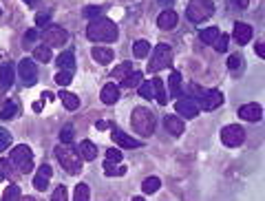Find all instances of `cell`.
I'll return each mask as SVG.
<instances>
[{"label":"cell","mask_w":265,"mask_h":201,"mask_svg":"<svg viewBox=\"0 0 265 201\" xmlns=\"http://www.w3.org/2000/svg\"><path fill=\"white\" fill-rule=\"evenodd\" d=\"M132 73V62H121L119 66H117V69H115L113 71V77H115V80H124V77H128Z\"/></svg>","instance_id":"obj_35"},{"label":"cell","mask_w":265,"mask_h":201,"mask_svg":"<svg viewBox=\"0 0 265 201\" xmlns=\"http://www.w3.org/2000/svg\"><path fill=\"white\" fill-rule=\"evenodd\" d=\"M142 80H144V75L140 73V71H132V73L128 77H124V80L119 82V86H124V88H132V86H140L142 84Z\"/></svg>","instance_id":"obj_33"},{"label":"cell","mask_w":265,"mask_h":201,"mask_svg":"<svg viewBox=\"0 0 265 201\" xmlns=\"http://www.w3.org/2000/svg\"><path fill=\"white\" fill-rule=\"evenodd\" d=\"M130 124H132V128H135L137 135H142V137H151L153 133H155V115H153L148 109L140 106V109L132 111V115H130Z\"/></svg>","instance_id":"obj_4"},{"label":"cell","mask_w":265,"mask_h":201,"mask_svg":"<svg viewBox=\"0 0 265 201\" xmlns=\"http://www.w3.org/2000/svg\"><path fill=\"white\" fill-rule=\"evenodd\" d=\"M53 155H55V159L60 161V166L69 172V175H80L82 172V157H80V153L77 150H73L69 146V144H60V146H55V150H53Z\"/></svg>","instance_id":"obj_3"},{"label":"cell","mask_w":265,"mask_h":201,"mask_svg":"<svg viewBox=\"0 0 265 201\" xmlns=\"http://www.w3.org/2000/svg\"><path fill=\"white\" fill-rule=\"evenodd\" d=\"M95 128H97V131H106V128H108V124H106V122H97V124H95Z\"/></svg>","instance_id":"obj_49"},{"label":"cell","mask_w":265,"mask_h":201,"mask_svg":"<svg viewBox=\"0 0 265 201\" xmlns=\"http://www.w3.org/2000/svg\"><path fill=\"white\" fill-rule=\"evenodd\" d=\"M73 201H91V188L86 183H77L73 188Z\"/></svg>","instance_id":"obj_29"},{"label":"cell","mask_w":265,"mask_h":201,"mask_svg":"<svg viewBox=\"0 0 265 201\" xmlns=\"http://www.w3.org/2000/svg\"><path fill=\"white\" fill-rule=\"evenodd\" d=\"M102 102L104 104H115L119 99V86L117 84H104V88H102Z\"/></svg>","instance_id":"obj_20"},{"label":"cell","mask_w":265,"mask_h":201,"mask_svg":"<svg viewBox=\"0 0 265 201\" xmlns=\"http://www.w3.org/2000/svg\"><path fill=\"white\" fill-rule=\"evenodd\" d=\"M16 113H18V104L14 99H5L3 109H0V120H11V117H16Z\"/></svg>","instance_id":"obj_26"},{"label":"cell","mask_w":265,"mask_h":201,"mask_svg":"<svg viewBox=\"0 0 265 201\" xmlns=\"http://www.w3.org/2000/svg\"><path fill=\"white\" fill-rule=\"evenodd\" d=\"M232 3H234V5H239L241 9H245L247 5H250V0H232Z\"/></svg>","instance_id":"obj_48"},{"label":"cell","mask_w":265,"mask_h":201,"mask_svg":"<svg viewBox=\"0 0 265 201\" xmlns=\"http://www.w3.org/2000/svg\"><path fill=\"white\" fill-rule=\"evenodd\" d=\"M51 177H53V168L49 164H42L40 168H38L36 177H33V186H36V190H47Z\"/></svg>","instance_id":"obj_12"},{"label":"cell","mask_w":265,"mask_h":201,"mask_svg":"<svg viewBox=\"0 0 265 201\" xmlns=\"http://www.w3.org/2000/svg\"><path fill=\"white\" fill-rule=\"evenodd\" d=\"M221 142L225 144L228 148H236L245 142V131L239 124H230L221 128Z\"/></svg>","instance_id":"obj_7"},{"label":"cell","mask_w":265,"mask_h":201,"mask_svg":"<svg viewBox=\"0 0 265 201\" xmlns=\"http://www.w3.org/2000/svg\"><path fill=\"white\" fill-rule=\"evenodd\" d=\"M170 60H173V49H170L166 42L157 44V47L153 49L151 64H148V73H157V71L166 69V66L170 64Z\"/></svg>","instance_id":"obj_6"},{"label":"cell","mask_w":265,"mask_h":201,"mask_svg":"<svg viewBox=\"0 0 265 201\" xmlns=\"http://www.w3.org/2000/svg\"><path fill=\"white\" fill-rule=\"evenodd\" d=\"M38 38H40V31H38V29H29V31H27V36H25V44L27 42H36Z\"/></svg>","instance_id":"obj_46"},{"label":"cell","mask_w":265,"mask_h":201,"mask_svg":"<svg viewBox=\"0 0 265 201\" xmlns=\"http://www.w3.org/2000/svg\"><path fill=\"white\" fill-rule=\"evenodd\" d=\"M168 88H170V95L179 97V93H181V73H179V71H173V73H170Z\"/></svg>","instance_id":"obj_28"},{"label":"cell","mask_w":265,"mask_h":201,"mask_svg":"<svg viewBox=\"0 0 265 201\" xmlns=\"http://www.w3.org/2000/svg\"><path fill=\"white\" fill-rule=\"evenodd\" d=\"M199 109L203 111H214L219 109L221 104H223V93L219 91V88H210V91H201V95H199Z\"/></svg>","instance_id":"obj_10"},{"label":"cell","mask_w":265,"mask_h":201,"mask_svg":"<svg viewBox=\"0 0 265 201\" xmlns=\"http://www.w3.org/2000/svg\"><path fill=\"white\" fill-rule=\"evenodd\" d=\"M38 3H40V0H25V5H29V7H36Z\"/></svg>","instance_id":"obj_52"},{"label":"cell","mask_w":265,"mask_h":201,"mask_svg":"<svg viewBox=\"0 0 265 201\" xmlns=\"http://www.w3.org/2000/svg\"><path fill=\"white\" fill-rule=\"evenodd\" d=\"M239 117H241V120H245V122H261V117H263L261 104H256V102L243 104L239 109Z\"/></svg>","instance_id":"obj_13"},{"label":"cell","mask_w":265,"mask_h":201,"mask_svg":"<svg viewBox=\"0 0 265 201\" xmlns=\"http://www.w3.org/2000/svg\"><path fill=\"white\" fill-rule=\"evenodd\" d=\"M159 186H162L159 177H148V179H144V183H142V190H144V194H155L159 190Z\"/></svg>","instance_id":"obj_31"},{"label":"cell","mask_w":265,"mask_h":201,"mask_svg":"<svg viewBox=\"0 0 265 201\" xmlns=\"http://www.w3.org/2000/svg\"><path fill=\"white\" fill-rule=\"evenodd\" d=\"M157 25L159 29H173V27H177V14L173 9H164L157 18Z\"/></svg>","instance_id":"obj_19"},{"label":"cell","mask_w":265,"mask_h":201,"mask_svg":"<svg viewBox=\"0 0 265 201\" xmlns=\"http://www.w3.org/2000/svg\"><path fill=\"white\" fill-rule=\"evenodd\" d=\"M106 159L113 161V164H121V159H124V155H121L119 148H108L106 150Z\"/></svg>","instance_id":"obj_40"},{"label":"cell","mask_w":265,"mask_h":201,"mask_svg":"<svg viewBox=\"0 0 265 201\" xmlns=\"http://www.w3.org/2000/svg\"><path fill=\"white\" fill-rule=\"evenodd\" d=\"M58 97H60V102L64 104V109H66V111H77V109H80V97H77L75 93L60 91V93H58Z\"/></svg>","instance_id":"obj_22"},{"label":"cell","mask_w":265,"mask_h":201,"mask_svg":"<svg viewBox=\"0 0 265 201\" xmlns=\"http://www.w3.org/2000/svg\"><path fill=\"white\" fill-rule=\"evenodd\" d=\"M148 53H151V44H148L146 40H137L135 44H132V55L135 58H148Z\"/></svg>","instance_id":"obj_30"},{"label":"cell","mask_w":265,"mask_h":201,"mask_svg":"<svg viewBox=\"0 0 265 201\" xmlns=\"http://www.w3.org/2000/svg\"><path fill=\"white\" fill-rule=\"evenodd\" d=\"M18 73H20V80H22V84H25V86H33V84L38 82V66H36V62H33V60H29V58L20 60Z\"/></svg>","instance_id":"obj_11"},{"label":"cell","mask_w":265,"mask_h":201,"mask_svg":"<svg viewBox=\"0 0 265 201\" xmlns=\"http://www.w3.org/2000/svg\"><path fill=\"white\" fill-rule=\"evenodd\" d=\"M91 55L97 64H110L115 58V51L108 47H95V49H91Z\"/></svg>","instance_id":"obj_17"},{"label":"cell","mask_w":265,"mask_h":201,"mask_svg":"<svg viewBox=\"0 0 265 201\" xmlns=\"http://www.w3.org/2000/svg\"><path fill=\"white\" fill-rule=\"evenodd\" d=\"M254 51H256L258 58H265V44H263V40L256 42V49H254Z\"/></svg>","instance_id":"obj_47"},{"label":"cell","mask_w":265,"mask_h":201,"mask_svg":"<svg viewBox=\"0 0 265 201\" xmlns=\"http://www.w3.org/2000/svg\"><path fill=\"white\" fill-rule=\"evenodd\" d=\"M20 201H36V199H33V197H22Z\"/></svg>","instance_id":"obj_54"},{"label":"cell","mask_w":265,"mask_h":201,"mask_svg":"<svg viewBox=\"0 0 265 201\" xmlns=\"http://www.w3.org/2000/svg\"><path fill=\"white\" fill-rule=\"evenodd\" d=\"M0 16H3V9H0Z\"/></svg>","instance_id":"obj_56"},{"label":"cell","mask_w":265,"mask_h":201,"mask_svg":"<svg viewBox=\"0 0 265 201\" xmlns=\"http://www.w3.org/2000/svg\"><path fill=\"white\" fill-rule=\"evenodd\" d=\"M164 126H166V131H168L170 135H175V137L184 135V131H186V122L181 120L179 115H166L164 117Z\"/></svg>","instance_id":"obj_14"},{"label":"cell","mask_w":265,"mask_h":201,"mask_svg":"<svg viewBox=\"0 0 265 201\" xmlns=\"http://www.w3.org/2000/svg\"><path fill=\"white\" fill-rule=\"evenodd\" d=\"M20 199H22L20 186H18V183H9V188L3 194V201H20Z\"/></svg>","instance_id":"obj_34"},{"label":"cell","mask_w":265,"mask_h":201,"mask_svg":"<svg viewBox=\"0 0 265 201\" xmlns=\"http://www.w3.org/2000/svg\"><path fill=\"white\" fill-rule=\"evenodd\" d=\"M151 84H153V95L155 99H157V104H166V84H164V80L162 77H153L151 80Z\"/></svg>","instance_id":"obj_24"},{"label":"cell","mask_w":265,"mask_h":201,"mask_svg":"<svg viewBox=\"0 0 265 201\" xmlns=\"http://www.w3.org/2000/svg\"><path fill=\"white\" fill-rule=\"evenodd\" d=\"M42 40L49 49H55V47H62V44L69 40V33H66L62 27L51 25V27H47V29L42 31Z\"/></svg>","instance_id":"obj_9"},{"label":"cell","mask_w":265,"mask_h":201,"mask_svg":"<svg viewBox=\"0 0 265 201\" xmlns=\"http://www.w3.org/2000/svg\"><path fill=\"white\" fill-rule=\"evenodd\" d=\"M117 36V25L108 18H95L86 29V38L91 42H115Z\"/></svg>","instance_id":"obj_1"},{"label":"cell","mask_w":265,"mask_h":201,"mask_svg":"<svg viewBox=\"0 0 265 201\" xmlns=\"http://www.w3.org/2000/svg\"><path fill=\"white\" fill-rule=\"evenodd\" d=\"M51 201H69V190L64 186H58L51 194Z\"/></svg>","instance_id":"obj_38"},{"label":"cell","mask_w":265,"mask_h":201,"mask_svg":"<svg viewBox=\"0 0 265 201\" xmlns=\"http://www.w3.org/2000/svg\"><path fill=\"white\" fill-rule=\"evenodd\" d=\"M5 177H7V172H5V168H3V164H0V181L5 179Z\"/></svg>","instance_id":"obj_53"},{"label":"cell","mask_w":265,"mask_h":201,"mask_svg":"<svg viewBox=\"0 0 265 201\" xmlns=\"http://www.w3.org/2000/svg\"><path fill=\"white\" fill-rule=\"evenodd\" d=\"M51 58H53V53H51V49H49L47 44H38V47L33 49V60H38V62L47 64Z\"/></svg>","instance_id":"obj_27"},{"label":"cell","mask_w":265,"mask_h":201,"mask_svg":"<svg viewBox=\"0 0 265 201\" xmlns=\"http://www.w3.org/2000/svg\"><path fill=\"white\" fill-rule=\"evenodd\" d=\"M55 64L60 66V71H73L75 69V55H73V51L60 53L58 60H55Z\"/></svg>","instance_id":"obj_23"},{"label":"cell","mask_w":265,"mask_h":201,"mask_svg":"<svg viewBox=\"0 0 265 201\" xmlns=\"http://www.w3.org/2000/svg\"><path fill=\"white\" fill-rule=\"evenodd\" d=\"M175 111H177V115H181L184 120H195L201 109H199L197 99H192L188 95H179L175 102Z\"/></svg>","instance_id":"obj_8"},{"label":"cell","mask_w":265,"mask_h":201,"mask_svg":"<svg viewBox=\"0 0 265 201\" xmlns=\"http://www.w3.org/2000/svg\"><path fill=\"white\" fill-rule=\"evenodd\" d=\"M71 80H73V75H71V71H60V73L55 75V84H60V86H66V84H71Z\"/></svg>","instance_id":"obj_37"},{"label":"cell","mask_w":265,"mask_h":201,"mask_svg":"<svg viewBox=\"0 0 265 201\" xmlns=\"http://www.w3.org/2000/svg\"><path fill=\"white\" fill-rule=\"evenodd\" d=\"M14 80H16V69L11 62H5L3 66H0V84H3L5 88H11L14 86Z\"/></svg>","instance_id":"obj_18"},{"label":"cell","mask_w":265,"mask_h":201,"mask_svg":"<svg viewBox=\"0 0 265 201\" xmlns=\"http://www.w3.org/2000/svg\"><path fill=\"white\" fill-rule=\"evenodd\" d=\"M9 144H11V133L5 131V128L0 126V153H3V150H7Z\"/></svg>","instance_id":"obj_39"},{"label":"cell","mask_w":265,"mask_h":201,"mask_svg":"<svg viewBox=\"0 0 265 201\" xmlns=\"http://www.w3.org/2000/svg\"><path fill=\"white\" fill-rule=\"evenodd\" d=\"M219 36H221L219 27H208V29H203L201 33H199V40H201L203 44H214Z\"/></svg>","instance_id":"obj_25"},{"label":"cell","mask_w":265,"mask_h":201,"mask_svg":"<svg viewBox=\"0 0 265 201\" xmlns=\"http://www.w3.org/2000/svg\"><path fill=\"white\" fill-rule=\"evenodd\" d=\"M104 172H106L108 177H124L126 175V166H115L113 161H104Z\"/></svg>","instance_id":"obj_32"},{"label":"cell","mask_w":265,"mask_h":201,"mask_svg":"<svg viewBox=\"0 0 265 201\" xmlns=\"http://www.w3.org/2000/svg\"><path fill=\"white\" fill-rule=\"evenodd\" d=\"M110 135H113L115 144L121 146V148H140L142 146L140 139H132L130 135H126L124 131H119V128H113V131H110Z\"/></svg>","instance_id":"obj_15"},{"label":"cell","mask_w":265,"mask_h":201,"mask_svg":"<svg viewBox=\"0 0 265 201\" xmlns=\"http://www.w3.org/2000/svg\"><path fill=\"white\" fill-rule=\"evenodd\" d=\"M33 111H36V113H40V111H42V102H36V104H33Z\"/></svg>","instance_id":"obj_51"},{"label":"cell","mask_w":265,"mask_h":201,"mask_svg":"<svg viewBox=\"0 0 265 201\" xmlns=\"http://www.w3.org/2000/svg\"><path fill=\"white\" fill-rule=\"evenodd\" d=\"M140 95L144 99H153L155 97L153 95V84H151V82H142V84H140Z\"/></svg>","instance_id":"obj_41"},{"label":"cell","mask_w":265,"mask_h":201,"mask_svg":"<svg viewBox=\"0 0 265 201\" xmlns=\"http://www.w3.org/2000/svg\"><path fill=\"white\" fill-rule=\"evenodd\" d=\"M214 14V5L212 0H190L186 7V16L190 22H195V25H199V22L208 20L210 16Z\"/></svg>","instance_id":"obj_5"},{"label":"cell","mask_w":265,"mask_h":201,"mask_svg":"<svg viewBox=\"0 0 265 201\" xmlns=\"http://www.w3.org/2000/svg\"><path fill=\"white\" fill-rule=\"evenodd\" d=\"M214 49H217L219 53L228 51V36H223V33H221V36L217 38V42H214Z\"/></svg>","instance_id":"obj_42"},{"label":"cell","mask_w":265,"mask_h":201,"mask_svg":"<svg viewBox=\"0 0 265 201\" xmlns=\"http://www.w3.org/2000/svg\"><path fill=\"white\" fill-rule=\"evenodd\" d=\"M99 14H102V9L99 7H84V11H82L84 18H99Z\"/></svg>","instance_id":"obj_44"},{"label":"cell","mask_w":265,"mask_h":201,"mask_svg":"<svg viewBox=\"0 0 265 201\" xmlns=\"http://www.w3.org/2000/svg\"><path fill=\"white\" fill-rule=\"evenodd\" d=\"M5 91H7V88H5L3 84H0V104H3V102H5Z\"/></svg>","instance_id":"obj_50"},{"label":"cell","mask_w":265,"mask_h":201,"mask_svg":"<svg viewBox=\"0 0 265 201\" xmlns=\"http://www.w3.org/2000/svg\"><path fill=\"white\" fill-rule=\"evenodd\" d=\"M132 201H146L144 197H132Z\"/></svg>","instance_id":"obj_55"},{"label":"cell","mask_w":265,"mask_h":201,"mask_svg":"<svg viewBox=\"0 0 265 201\" xmlns=\"http://www.w3.org/2000/svg\"><path fill=\"white\" fill-rule=\"evenodd\" d=\"M5 172L7 170H18V172H29L33 168V150L27 144H20L9 153V157L3 161Z\"/></svg>","instance_id":"obj_2"},{"label":"cell","mask_w":265,"mask_h":201,"mask_svg":"<svg viewBox=\"0 0 265 201\" xmlns=\"http://www.w3.org/2000/svg\"><path fill=\"white\" fill-rule=\"evenodd\" d=\"M234 40L239 47H245L252 40V27L247 22H236L234 25Z\"/></svg>","instance_id":"obj_16"},{"label":"cell","mask_w":265,"mask_h":201,"mask_svg":"<svg viewBox=\"0 0 265 201\" xmlns=\"http://www.w3.org/2000/svg\"><path fill=\"white\" fill-rule=\"evenodd\" d=\"M228 66H230V71H239L241 66H243V60H241V55L236 53V55H230V60H228Z\"/></svg>","instance_id":"obj_43"},{"label":"cell","mask_w":265,"mask_h":201,"mask_svg":"<svg viewBox=\"0 0 265 201\" xmlns=\"http://www.w3.org/2000/svg\"><path fill=\"white\" fill-rule=\"evenodd\" d=\"M73 137H75V128L71 124H66L62 131H60V139H62L64 144H71V142H73Z\"/></svg>","instance_id":"obj_36"},{"label":"cell","mask_w":265,"mask_h":201,"mask_svg":"<svg viewBox=\"0 0 265 201\" xmlns=\"http://www.w3.org/2000/svg\"><path fill=\"white\" fill-rule=\"evenodd\" d=\"M49 20H51V14H38V16H36V27L49 25Z\"/></svg>","instance_id":"obj_45"},{"label":"cell","mask_w":265,"mask_h":201,"mask_svg":"<svg viewBox=\"0 0 265 201\" xmlns=\"http://www.w3.org/2000/svg\"><path fill=\"white\" fill-rule=\"evenodd\" d=\"M80 157H82V161H93L97 157V146L91 139H84V142L80 144Z\"/></svg>","instance_id":"obj_21"}]
</instances>
